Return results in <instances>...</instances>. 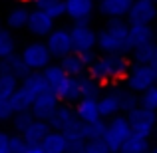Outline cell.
I'll list each match as a JSON object with an SVG mask.
<instances>
[{
	"mask_svg": "<svg viewBox=\"0 0 157 153\" xmlns=\"http://www.w3.org/2000/svg\"><path fill=\"white\" fill-rule=\"evenodd\" d=\"M127 58L121 54H104L94 60V64L86 70L90 78L98 84H105V82H117L125 78L127 74Z\"/></svg>",
	"mask_w": 157,
	"mask_h": 153,
	"instance_id": "6da1fadb",
	"label": "cell"
},
{
	"mask_svg": "<svg viewBox=\"0 0 157 153\" xmlns=\"http://www.w3.org/2000/svg\"><path fill=\"white\" fill-rule=\"evenodd\" d=\"M127 24L123 18H107L105 26L96 32V46L104 54H121L125 56Z\"/></svg>",
	"mask_w": 157,
	"mask_h": 153,
	"instance_id": "7a4b0ae2",
	"label": "cell"
},
{
	"mask_svg": "<svg viewBox=\"0 0 157 153\" xmlns=\"http://www.w3.org/2000/svg\"><path fill=\"white\" fill-rule=\"evenodd\" d=\"M125 90L131 94H141L145 90L153 88L157 82V68L155 66H131L125 74Z\"/></svg>",
	"mask_w": 157,
	"mask_h": 153,
	"instance_id": "3957f363",
	"label": "cell"
},
{
	"mask_svg": "<svg viewBox=\"0 0 157 153\" xmlns=\"http://www.w3.org/2000/svg\"><path fill=\"white\" fill-rule=\"evenodd\" d=\"M131 135L129 125L125 121V115H113L109 121L105 123V131H104V137L101 141L105 143L107 151L109 153H117L121 143L125 141L127 137Z\"/></svg>",
	"mask_w": 157,
	"mask_h": 153,
	"instance_id": "277c9868",
	"label": "cell"
},
{
	"mask_svg": "<svg viewBox=\"0 0 157 153\" xmlns=\"http://www.w3.org/2000/svg\"><path fill=\"white\" fill-rule=\"evenodd\" d=\"M125 121H127V125H129L131 135L149 139L153 123H155V111H147V109H143V107L137 105L135 109H131V111L125 113Z\"/></svg>",
	"mask_w": 157,
	"mask_h": 153,
	"instance_id": "5b68a950",
	"label": "cell"
},
{
	"mask_svg": "<svg viewBox=\"0 0 157 153\" xmlns=\"http://www.w3.org/2000/svg\"><path fill=\"white\" fill-rule=\"evenodd\" d=\"M20 60L24 62V66H26L30 72H42L52 62V58H50V54H48L46 46H44L42 42H32L22 50Z\"/></svg>",
	"mask_w": 157,
	"mask_h": 153,
	"instance_id": "8992f818",
	"label": "cell"
},
{
	"mask_svg": "<svg viewBox=\"0 0 157 153\" xmlns=\"http://www.w3.org/2000/svg\"><path fill=\"white\" fill-rule=\"evenodd\" d=\"M46 50L50 54V58H58L62 60L64 56L72 54V38H70V32L66 28H54L50 34L46 36Z\"/></svg>",
	"mask_w": 157,
	"mask_h": 153,
	"instance_id": "52a82bcc",
	"label": "cell"
},
{
	"mask_svg": "<svg viewBox=\"0 0 157 153\" xmlns=\"http://www.w3.org/2000/svg\"><path fill=\"white\" fill-rule=\"evenodd\" d=\"M68 32L72 38V50L76 54L90 52L96 48V30L90 24H74Z\"/></svg>",
	"mask_w": 157,
	"mask_h": 153,
	"instance_id": "ba28073f",
	"label": "cell"
},
{
	"mask_svg": "<svg viewBox=\"0 0 157 153\" xmlns=\"http://www.w3.org/2000/svg\"><path fill=\"white\" fill-rule=\"evenodd\" d=\"M127 26H135V24H143V26H151L155 20V0H133L129 12H127Z\"/></svg>",
	"mask_w": 157,
	"mask_h": 153,
	"instance_id": "9c48e42d",
	"label": "cell"
},
{
	"mask_svg": "<svg viewBox=\"0 0 157 153\" xmlns=\"http://www.w3.org/2000/svg\"><path fill=\"white\" fill-rule=\"evenodd\" d=\"M96 0H64V16L74 20V24H90Z\"/></svg>",
	"mask_w": 157,
	"mask_h": 153,
	"instance_id": "30bf717a",
	"label": "cell"
},
{
	"mask_svg": "<svg viewBox=\"0 0 157 153\" xmlns=\"http://www.w3.org/2000/svg\"><path fill=\"white\" fill-rule=\"evenodd\" d=\"M58 105H60L58 98L54 96L52 90H48V92L36 96V100L32 101V105H30V113H32V117L38 119V121H48Z\"/></svg>",
	"mask_w": 157,
	"mask_h": 153,
	"instance_id": "8fae6325",
	"label": "cell"
},
{
	"mask_svg": "<svg viewBox=\"0 0 157 153\" xmlns=\"http://www.w3.org/2000/svg\"><path fill=\"white\" fill-rule=\"evenodd\" d=\"M26 28L30 30V34L40 36V38H46L54 28H56V22H54L48 14H44L42 10H36V8H34V10L28 12Z\"/></svg>",
	"mask_w": 157,
	"mask_h": 153,
	"instance_id": "7c38bea8",
	"label": "cell"
},
{
	"mask_svg": "<svg viewBox=\"0 0 157 153\" xmlns=\"http://www.w3.org/2000/svg\"><path fill=\"white\" fill-rule=\"evenodd\" d=\"M153 42V28L143 26V24H135V26H127V38H125V54L139 46Z\"/></svg>",
	"mask_w": 157,
	"mask_h": 153,
	"instance_id": "4fadbf2b",
	"label": "cell"
},
{
	"mask_svg": "<svg viewBox=\"0 0 157 153\" xmlns=\"http://www.w3.org/2000/svg\"><path fill=\"white\" fill-rule=\"evenodd\" d=\"M52 92H54V96L58 98V101H78L80 100V90H78L76 78L64 76L52 88Z\"/></svg>",
	"mask_w": 157,
	"mask_h": 153,
	"instance_id": "5bb4252c",
	"label": "cell"
},
{
	"mask_svg": "<svg viewBox=\"0 0 157 153\" xmlns=\"http://www.w3.org/2000/svg\"><path fill=\"white\" fill-rule=\"evenodd\" d=\"M76 119V115H74V109L68 105V103H60V105L56 107V111L52 113V117L48 119V127H50L52 131H58V133H62V131L66 129V127L70 125V123Z\"/></svg>",
	"mask_w": 157,
	"mask_h": 153,
	"instance_id": "9a60e30c",
	"label": "cell"
},
{
	"mask_svg": "<svg viewBox=\"0 0 157 153\" xmlns=\"http://www.w3.org/2000/svg\"><path fill=\"white\" fill-rule=\"evenodd\" d=\"M133 0H96V6L107 18H123L129 12Z\"/></svg>",
	"mask_w": 157,
	"mask_h": 153,
	"instance_id": "2e32d148",
	"label": "cell"
},
{
	"mask_svg": "<svg viewBox=\"0 0 157 153\" xmlns=\"http://www.w3.org/2000/svg\"><path fill=\"white\" fill-rule=\"evenodd\" d=\"M74 115H76L78 121L82 123H94L100 117V111H98V101L96 100H78L76 107H74Z\"/></svg>",
	"mask_w": 157,
	"mask_h": 153,
	"instance_id": "e0dca14e",
	"label": "cell"
},
{
	"mask_svg": "<svg viewBox=\"0 0 157 153\" xmlns=\"http://www.w3.org/2000/svg\"><path fill=\"white\" fill-rule=\"evenodd\" d=\"M98 111H100V117H113V115L119 113V98H117V92L113 90H109V92L101 94L100 98H98Z\"/></svg>",
	"mask_w": 157,
	"mask_h": 153,
	"instance_id": "ac0fdd59",
	"label": "cell"
},
{
	"mask_svg": "<svg viewBox=\"0 0 157 153\" xmlns=\"http://www.w3.org/2000/svg\"><path fill=\"white\" fill-rule=\"evenodd\" d=\"M48 131H50V127H48L46 121H38V119H34V121L24 129L22 139L26 141V145H40V141L46 137Z\"/></svg>",
	"mask_w": 157,
	"mask_h": 153,
	"instance_id": "d6986e66",
	"label": "cell"
},
{
	"mask_svg": "<svg viewBox=\"0 0 157 153\" xmlns=\"http://www.w3.org/2000/svg\"><path fill=\"white\" fill-rule=\"evenodd\" d=\"M0 74H12L16 80H20V78H26L30 74V70L24 66L18 54H12L6 60H0Z\"/></svg>",
	"mask_w": 157,
	"mask_h": 153,
	"instance_id": "ffe728a7",
	"label": "cell"
},
{
	"mask_svg": "<svg viewBox=\"0 0 157 153\" xmlns=\"http://www.w3.org/2000/svg\"><path fill=\"white\" fill-rule=\"evenodd\" d=\"M131 58L137 66H155L157 68V48L153 42L145 44V46H139L135 50H131Z\"/></svg>",
	"mask_w": 157,
	"mask_h": 153,
	"instance_id": "44dd1931",
	"label": "cell"
},
{
	"mask_svg": "<svg viewBox=\"0 0 157 153\" xmlns=\"http://www.w3.org/2000/svg\"><path fill=\"white\" fill-rule=\"evenodd\" d=\"M66 145H68V139L64 137L58 131H48L46 137L40 141V147H42L44 153H66Z\"/></svg>",
	"mask_w": 157,
	"mask_h": 153,
	"instance_id": "7402d4cb",
	"label": "cell"
},
{
	"mask_svg": "<svg viewBox=\"0 0 157 153\" xmlns=\"http://www.w3.org/2000/svg\"><path fill=\"white\" fill-rule=\"evenodd\" d=\"M60 70L66 74L68 78H80L86 74V66L80 62V58H78V54H68V56H64L60 60Z\"/></svg>",
	"mask_w": 157,
	"mask_h": 153,
	"instance_id": "603a6c76",
	"label": "cell"
},
{
	"mask_svg": "<svg viewBox=\"0 0 157 153\" xmlns=\"http://www.w3.org/2000/svg\"><path fill=\"white\" fill-rule=\"evenodd\" d=\"M18 86L24 88V90H28L32 96H40V94H44V92L50 90L40 72H30L26 78H22V84H18Z\"/></svg>",
	"mask_w": 157,
	"mask_h": 153,
	"instance_id": "cb8c5ba5",
	"label": "cell"
},
{
	"mask_svg": "<svg viewBox=\"0 0 157 153\" xmlns=\"http://www.w3.org/2000/svg\"><path fill=\"white\" fill-rule=\"evenodd\" d=\"M78 90H80V100H98L100 98V84L94 82L88 74L76 78Z\"/></svg>",
	"mask_w": 157,
	"mask_h": 153,
	"instance_id": "d4e9b609",
	"label": "cell"
},
{
	"mask_svg": "<svg viewBox=\"0 0 157 153\" xmlns=\"http://www.w3.org/2000/svg\"><path fill=\"white\" fill-rule=\"evenodd\" d=\"M36 100V96H32L28 90H24V88H16V92L12 94V98L8 101H10V105H12V111L14 113H18V111H26V109H30V105H32V101Z\"/></svg>",
	"mask_w": 157,
	"mask_h": 153,
	"instance_id": "484cf974",
	"label": "cell"
},
{
	"mask_svg": "<svg viewBox=\"0 0 157 153\" xmlns=\"http://www.w3.org/2000/svg\"><path fill=\"white\" fill-rule=\"evenodd\" d=\"M151 149L149 145V139H143V137H135V135H129L125 141L121 143L117 153H147Z\"/></svg>",
	"mask_w": 157,
	"mask_h": 153,
	"instance_id": "4316f807",
	"label": "cell"
},
{
	"mask_svg": "<svg viewBox=\"0 0 157 153\" xmlns=\"http://www.w3.org/2000/svg\"><path fill=\"white\" fill-rule=\"evenodd\" d=\"M105 131V121L98 119L94 123H82V139L84 141H92V139H101Z\"/></svg>",
	"mask_w": 157,
	"mask_h": 153,
	"instance_id": "83f0119b",
	"label": "cell"
},
{
	"mask_svg": "<svg viewBox=\"0 0 157 153\" xmlns=\"http://www.w3.org/2000/svg\"><path fill=\"white\" fill-rule=\"evenodd\" d=\"M28 8L18 6V8H12L6 16V24L8 28H14V30H20V28H26V20H28Z\"/></svg>",
	"mask_w": 157,
	"mask_h": 153,
	"instance_id": "f1b7e54d",
	"label": "cell"
},
{
	"mask_svg": "<svg viewBox=\"0 0 157 153\" xmlns=\"http://www.w3.org/2000/svg\"><path fill=\"white\" fill-rule=\"evenodd\" d=\"M18 88V80L12 74H0V101H6Z\"/></svg>",
	"mask_w": 157,
	"mask_h": 153,
	"instance_id": "f546056e",
	"label": "cell"
},
{
	"mask_svg": "<svg viewBox=\"0 0 157 153\" xmlns=\"http://www.w3.org/2000/svg\"><path fill=\"white\" fill-rule=\"evenodd\" d=\"M115 92H117V98H119V111H123V115L137 107V96L135 94H131L125 88H115Z\"/></svg>",
	"mask_w": 157,
	"mask_h": 153,
	"instance_id": "4dcf8cb0",
	"label": "cell"
},
{
	"mask_svg": "<svg viewBox=\"0 0 157 153\" xmlns=\"http://www.w3.org/2000/svg\"><path fill=\"white\" fill-rule=\"evenodd\" d=\"M12 54H16V42L8 30L0 28V60H6Z\"/></svg>",
	"mask_w": 157,
	"mask_h": 153,
	"instance_id": "1f68e13d",
	"label": "cell"
},
{
	"mask_svg": "<svg viewBox=\"0 0 157 153\" xmlns=\"http://www.w3.org/2000/svg\"><path fill=\"white\" fill-rule=\"evenodd\" d=\"M40 74H42V78L46 80V84H48V88H50V90H52L54 86H56L58 82L62 80V78L66 76V74L60 70V66H58V64H48V66H46V68H44Z\"/></svg>",
	"mask_w": 157,
	"mask_h": 153,
	"instance_id": "d6a6232c",
	"label": "cell"
},
{
	"mask_svg": "<svg viewBox=\"0 0 157 153\" xmlns=\"http://www.w3.org/2000/svg\"><path fill=\"white\" fill-rule=\"evenodd\" d=\"M137 105L143 107V109H147V111H155V107H157V90H155V86L139 94Z\"/></svg>",
	"mask_w": 157,
	"mask_h": 153,
	"instance_id": "836d02e7",
	"label": "cell"
},
{
	"mask_svg": "<svg viewBox=\"0 0 157 153\" xmlns=\"http://www.w3.org/2000/svg\"><path fill=\"white\" fill-rule=\"evenodd\" d=\"M32 121H34V117H32L30 109H26V111H18V113L12 115V125H14V131H18L20 135L24 133V129H26V127L30 125Z\"/></svg>",
	"mask_w": 157,
	"mask_h": 153,
	"instance_id": "e575fe53",
	"label": "cell"
},
{
	"mask_svg": "<svg viewBox=\"0 0 157 153\" xmlns=\"http://www.w3.org/2000/svg\"><path fill=\"white\" fill-rule=\"evenodd\" d=\"M42 12H44V14H48L54 22H56L58 18L64 16V0H50V2L44 6Z\"/></svg>",
	"mask_w": 157,
	"mask_h": 153,
	"instance_id": "d590c367",
	"label": "cell"
},
{
	"mask_svg": "<svg viewBox=\"0 0 157 153\" xmlns=\"http://www.w3.org/2000/svg\"><path fill=\"white\" fill-rule=\"evenodd\" d=\"M26 141L22 139L20 133H14V135H8V153H24L26 151Z\"/></svg>",
	"mask_w": 157,
	"mask_h": 153,
	"instance_id": "8d00e7d4",
	"label": "cell"
},
{
	"mask_svg": "<svg viewBox=\"0 0 157 153\" xmlns=\"http://www.w3.org/2000/svg\"><path fill=\"white\" fill-rule=\"evenodd\" d=\"M84 153H109V151H107L105 143L101 139H92V141H86Z\"/></svg>",
	"mask_w": 157,
	"mask_h": 153,
	"instance_id": "74e56055",
	"label": "cell"
},
{
	"mask_svg": "<svg viewBox=\"0 0 157 153\" xmlns=\"http://www.w3.org/2000/svg\"><path fill=\"white\" fill-rule=\"evenodd\" d=\"M84 149H86V141L84 139H68L66 153H84Z\"/></svg>",
	"mask_w": 157,
	"mask_h": 153,
	"instance_id": "f35d334b",
	"label": "cell"
},
{
	"mask_svg": "<svg viewBox=\"0 0 157 153\" xmlns=\"http://www.w3.org/2000/svg\"><path fill=\"white\" fill-rule=\"evenodd\" d=\"M74 54H76V52H74ZM78 58H80V62L86 66V70H88L90 66L94 64V60L98 58V54L94 52V50H90V52H80V54H78Z\"/></svg>",
	"mask_w": 157,
	"mask_h": 153,
	"instance_id": "ab89813d",
	"label": "cell"
},
{
	"mask_svg": "<svg viewBox=\"0 0 157 153\" xmlns=\"http://www.w3.org/2000/svg\"><path fill=\"white\" fill-rule=\"evenodd\" d=\"M12 115H14V111H12V105L10 101H0V121H6V119H10Z\"/></svg>",
	"mask_w": 157,
	"mask_h": 153,
	"instance_id": "60d3db41",
	"label": "cell"
},
{
	"mask_svg": "<svg viewBox=\"0 0 157 153\" xmlns=\"http://www.w3.org/2000/svg\"><path fill=\"white\" fill-rule=\"evenodd\" d=\"M0 153H8V133L0 131Z\"/></svg>",
	"mask_w": 157,
	"mask_h": 153,
	"instance_id": "b9f144b4",
	"label": "cell"
},
{
	"mask_svg": "<svg viewBox=\"0 0 157 153\" xmlns=\"http://www.w3.org/2000/svg\"><path fill=\"white\" fill-rule=\"evenodd\" d=\"M24 153H44V151H42V147H40V145H28Z\"/></svg>",
	"mask_w": 157,
	"mask_h": 153,
	"instance_id": "7bdbcfd3",
	"label": "cell"
},
{
	"mask_svg": "<svg viewBox=\"0 0 157 153\" xmlns=\"http://www.w3.org/2000/svg\"><path fill=\"white\" fill-rule=\"evenodd\" d=\"M147 153H155V151H153V149H149V151H147Z\"/></svg>",
	"mask_w": 157,
	"mask_h": 153,
	"instance_id": "ee69618b",
	"label": "cell"
}]
</instances>
